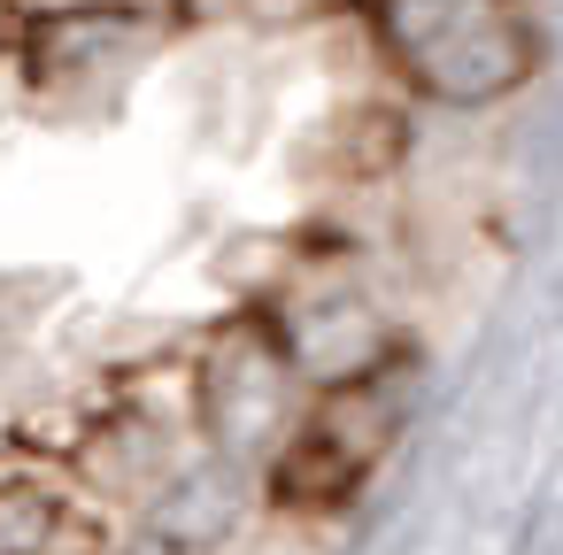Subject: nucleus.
<instances>
[{"mask_svg":"<svg viewBox=\"0 0 563 555\" xmlns=\"http://www.w3.org/2000/svg\"><path fill=\"white\" fill-rule=\"evenodd\" d=\"M93 555H101V547H93ZM124 555H194V547H178V540H170V532H147V540H132V547H124Z\"/></svg>","mask_w":563,"mask_h":555,"instance_id":"f257e3e1","label":"nucleus"}]
</instances>
